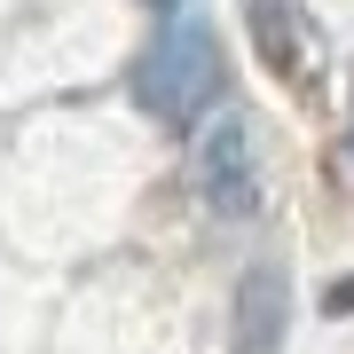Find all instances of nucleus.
<instances>
[{
    "mask_svg": "<svg viewBox=\"0 0 354 354\" xmlns=\"http://www.w3.org/2000/svg\"><path fill=\"white\" fill-rule=\"evenodd\" d=\"M134 95L150 102L158 118H174V127L205 118L221 102V48H213V32H205L197 16H165L158 39L134 64Z\"/></svg>",
    "mask_w": 354,
    "mask_h": 354,
    "instance_id": "nucleus-1",
    "label": "nucleus"
},
{
    "mask_svg": "<svg viewBox=\"0 0 354 354\" xmlns=\"http://www.w3.org/2000/svg\"><path fill=\"white\" fill-rule=\"evenodd\" d=\"M197 197L221 221H252L260 205V174H252V127L236 111H213L197 134Z\"/></svg>",
    "mask_w": 354,
    "mask_h": 354,
    "instance_id": "nucleus-2",
    "label": "nucleus"
},
{
    "mask_svg": "<svg viewBox=\"0 0 354 354\" xmlns=\"http://www.w3.org/2000/svg\"><path fill=\"white\" fill-rule=\"evenodd\" d=\"M252 16V39L268 55V71L291 79V87H315V24H307L299 0H244Z\"/></svg>",
    "mask_w": 354,
    "mask_h": 354,
    "instance_id": "nucleus-3",
    "label": "nucleus"
},
{
    "mask_svg": "<svg viewBox=\"0 0 354 354\" xmlns=\"http://www.w3.org/2000/svg\"><path fill=\"white\" fill-rule=\"evenodd\" d=\"M276 339H283V276L260 268V276H244V291H236V346L244 354H276Z\"/></svg>",
    "mask_w": 354,
    "mask_h": 354,
    "instance_id": "nucleus-4",
    "label": "nucleus"
},
{
    "mask_svg": "<svg viewBox=\"0 0 354 354\" xmlns=\"http://www.w3.org/2000/svg\"><path fill=\"white\" fill-rule=\"evenodd\" d=\"M150 8H165V16H174V8H181V0H150Z\"/></svg>",
    "mask_w": 354,
    "mask_h": 354,
    "instance_id": "nucleus-5",
    "label": "nucleus"
}]
</instances>
